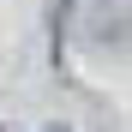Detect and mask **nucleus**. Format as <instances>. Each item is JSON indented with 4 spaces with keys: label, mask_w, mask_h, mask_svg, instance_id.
Here are the masks:
<instances>
[{
    "label": "nucleus",
    "mask_w": 132,
    "mask_h": 132,
    "mask_svg": "<svg viewBox=\"0 0 132 132\" xmlns=\"http://www.w3.org/2000/svg\"><path fill=\"white\" fill-rule=\"evenodd\" d=\"M48 132H66V126H48Z\"/></svg>",
    "instance_id": "1"
}]
</instances>
